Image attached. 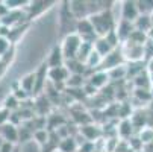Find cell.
I'll use <instances>...</instances> for the list:
<instances>
[{
    "instance_id": "6da1fadb",
    "label": "cell",
    "mask_w": 153,
    "mask_h": 152,
    "mask_svg": "<svg viewBox=\"0 0 153 152\" xmlns=\"http://www.w3.org/2000/svg\"><path fill=\"white\" fill-rule=\"evenodd\" d=\"M90 20H91V23L96 29V34L99 37H106L109 32L115 31L117 23H118L114 18L112 9H106V11H102L99 14H94L90 17Z\"/></svg>"
},
{
    "instance_id": "7a4b0ae2",
    "label": "cell",
    "mask_w": 153,
    "mask_h": 152,
    "mask_svg": "<svg viewBox=\"0 0 153 152\" xmlns=\"http://www.w3.org/2000/svg\"><path fill=\"white\" fill-rule=\"evenodd\" d=\"M82 38L77 35V34H70L67 37H64L62 40V53H64V58L65 61L68 59H77V53H79V49L82 46Z\"/></svg>"
},
{
    "instance_id": "3957f363",
    "label": "cell",
    "mask_w": 153,
    "mask_h": 152,
    "mask_svg": "<svg viewBox=\"0 0 153 152\" xmlns=\"http://www.w3.org/2000/svg\"><path fill=\"white\" fill-rule=\"evenodd\" d=\"M49 70L50 67L47 66V62H41V66L35 72V90H33V97L44 94V88L47 87V79H49Z\"/></svg>"
},
{
    "instance_id": "277c9868",
    "label": "cell",
    "mask_w": 153,
    "mask_h": 152,
    "mask_svg": "<svg viewBox=\"0 0 153 152\" xmlns=\"http://www.w3.org/2000/svg\"><path fill=\"white\" fill-rule=\"evenodd\" d=\"M124 62H126V59H124V55H123V50H121V46H120V47H117L115 50H112L108 56L103 58L102 66H100L99 70L109 72V70H112V69H115V67H118V66H123Z\"/></svg>"
},
{
    "instance_id": "5b68a950",
    "label": "cell",
    "mask_w": 153,
    "mask_h": 152,
    "mask_svg": "<svg viewBox=\"0 0 153 152\" xmlns=\"http://www.w3.org/2000/svg\"><path fill=\"white\" fill-rule=\"evenodd\" d=\"M53 5H56V2L53 0H35V2H29V6L26 8V15H27V21L30 23L32 20H35L38 15H41L42 12H46L47 9H50Z\"/></svg>"
},
{
    "instance_id": "8992f818",
    "label": "cell",
    "mask_w": 153,
    "mask_h": 152,
    "mask_svg": "<svg viewBox=\"0 0 153 152\" xmlns=\"http://www.w3.org/2000/svg\"><path fill=\"white\" fill-rule=\"evenodd\" d=\"M79 134L86 140V142H99L100 139H103V129L96 125V123H90L85 126H79Z\"/></svg>"
},
{
    "instance_id": "52a82bcc",
    "label": "cell",
    "mask_w": 153,
    "mask_h": 152,
    "mask_svg": "<svg viewBox=\"0 0 153 152\" xmlns=\"http://www.w3.org/2000/svg\"><path fill=\"white\" fill-rule=\"evenodd\" d=\"M140 9L135 0H124L121 2V20L135 23V20L140 17Z\"/></svg>"
},
{
    "instance_id": "ba28073f",
    "label": "cell",
    "mask_w": 153,
    "mask_h": 152,
    "mask_svg": "<svg viewBox=\"0 0 153 152\" xmlns=\"http://www.w3.org/2000/svg\"><path fill=\"white\" fill-rule=\"evenodd\" d=\"M68 6H70V12L77 21L83 18H90L91 15L88 2H85V0H71V2H68Z\"/></svg>"
},
{
    "instance_id": "9c48e42d",
    "label": "cell",
    "mask_w": 153,
    "mask_h": 152,
    "mask_svg": "<svg viewBox=\"0 0 153 152\" xmlns=\"http://www.w3.org/2000/svg\"><path fill=\"white\" fill-rule=\"evenodd\" d=\"M115 32H117L120 43L123 44V43H126L130 37H132V34L135 32V26H134V23H130V21L120 18V21L117 23V28H115Z\"/></svg>"
},
{
    "instance_id": "30bf717a",
    "label": "cell",
    "mask_w": 153,
    "mask_h": 152,
    "mask_svg": "<svg viewBox=\"0 0 153 152\" xmlns=\"http://www.w3.org/2000/svg\"><path fill=\"white\" fill-rule=\"evenodd\" d=\"M117 136L121 140H129L130 137L137 136V131H135L132 122H130V119H124L117 123Z\"/></svg>"
},
{
    "instance_id": "8fae6325",
    "label": "cell",
    "mask_w": 153,
    "mask_h": 152,
    "mask_svg": "<svg viewBox=\"0 0 153 152\" xmlns=\"http://www.w3.org/2000/svg\"><path fill=\"white\" fill-rule=\"evenodd\" d=\"M0 136L5 139V142H9L12 145L20 143V137H18V126L12 125L11 122H8L6 125H3L0 128Z\"/></svg>"
},
{
    "instance_id": "7c38bea8",
    "label": "cell",
    "mask_w": 153,
    "mask_h": 152,
    "mask_svg": "<svg viewBox=\"0 0 153 152\" xmlns=\"http://www.w3.org/2000/svg\"><path fill=\"white\" fill-rule=\"evenodd\" d=\"M91 85H94L97 90H103L106 85H109V75H108V72H103V70H96V72H93L91 73V76L86 79Z\"/></svg>"
},
{
    "instance_id": "4fadbf2b",
    "label": "cell",
    "mask_w": 153,
    "mask_h": 152,
    "mask_svg": "<svg viewBox=\"0 0 153 152\" xmlns=\"http://www.w3.org/2000/svg\"><path fill=\"white\" fill-rule=\"evenodd\" d=\"M130 122H132L134 128L137 134L141 131V129L147 128V110H143V108H137L134 111V114L130 116Z\"/></svg>"
},
{
    "instance_id": "5bb4252c",
    "label": "cell",
    "mask_w": 153,
    "mask_h": 152,
    "mask_svg": "<svg viewBox=\"0 0 153 152\" xmlns=\"http://www.w3.org/2000/svg\"><path fill=\"white\" fill-rule=\"evenodd\" d=\"M47 66L50 69H56V67H62L65 64V58H64V53H62V49L61 46H53L49 58H47Z\"/></svg>"
},
{
    "instance_id": "9a60e30c",
    "label": "cell",
    "mask_w": 153,
    "mask_h": 152,
    "mask_svg": "<svg viewBox=\"0 0 153 152\" xmlns=\"http://www.w3.org/2000/svg\"><path fill=\"white\" fill-rule=\"evenodd\" d=\"M94 50H96L102 58H105V56H108L109 53H111L112 50H115V47L108 41L106 37H99V40L94 43Z\"/></svg>"
},
{
    "instance_id": "2e32d148",
    "label": "cell",
    "mask_w": 153,
    "mask_h": 152,
    "mask_svg": "<svg viewBox=\"0 0 153 152\" xmlns=\"http://www.w3.org/2000/svg\"><path fill=\"white\" fill-rule=\"evenodd\" d=\"M64 66L68 69L70 75L86 76V73H88V69H86V66H85L82 61H79V59H68V61H65Z\"/></svg>"
},
{
    "instance_id": "e0dca14e",
    "label": "cell",
    "mask_w": 153,
    "mask_h": 152,
    "mask_svg": "<svg viewBox=\"0 0 153 152\" xmlns=\"http://www.w3.org/2000/svg\"><path fill=\"white\" fill-rule=\"evenodd\" d=\"M134 26H135L137 31H140V32H146V34L149 35V32H150L152 28H153L152 15H140V17L135 20Z\"/></svg>"
},
{
    "instance_id": "ac0fdd59",
    "label": "cell",
    "mask_w": 153,
    "mask_h": 152,
    "mask_svg": "<svg viewBox=\"0 0 153 152\" xmlns=\"http://www.w3.org/2000/svg\"><path fill=\"white\" fill-rule=\"evenodd\" d=\"M20 87L23 88L30 97H33V90H35V72L27 73L20 79Z\"/></svg>"
},
{
    "instance_id": "d6986e66",
    "label": "cell",
    "mask_w": 153,
    "mask_h": 152,
    "mask_svg": "<svg viewBox=\"0 0 153 152\" xmlns=\"http://www.w3.org/2000/svg\"><path fill=\"white\" fill-rule=\"evenodd\" d=\"M108 75H109V81H111V82L124 81V79H127V66H126V64L118 66V67H115L112 70H109Z\"/></svg>"
},
{
    "instance_id": "ffe728a7",
    "label": "cell",
    "mask_w": 153,
    "mask_h": 152,
    "mask_svg": "<svg viewBox=\"0 0 153 152\" xmlns=\"http://www.w3.org/2000/svg\"><path fill=\"white\" fill-rule=\"evenodd\" d=\"M58 149H59L61 152H77L79 143H77L76 137H67V139L61 140Z\"/></svg>"
},
{
    "instance_id": "44dd1931",
    "label": "cell",
    "mask_w": 153,
    "mask_h": 152,
    "mask_svg": "<svg viewBox=\"0 0 153 152\" xmlns=\"http://www.w3.org/2000/svg\"><path fill=\"white\" fill-rule=\"evenodd\" d=\"M132 82L135 85V88H152V79L147 70L138 75L135 79H132Z\"/></svg>"
},
{
    "instance_id": "7402d4cb",
    "label": "cell",
    "mask_w": 153,
    "mask_h": 152,
    "mask_svg": "<svg viewBox=\"0 0 153 152\" xmlns=\"http://www.w3.org/2000/svg\"><path fill=\"white\" fill-rule=\"evenodd\" d=\"M59 143H61L59 136L55 131H50V139H49V142L44 146L41 148V152H55L59 148Z\"/></svg>"
},
{
    "instance_id": "603a6c76",
    "label": "cell",
    "mask_w": 153,
    "mask_h": 152,
    "mask_svg": "<svg viewBox=\"0 0 153 152\" xmlns=\"http://www.w3.org/2000/svg\"><path fill=\"white\" fill-rule=\"evenodd\" d=\"M20 106H21V102H20L12 93L8 94V96L5 97V100H3V108H6V110L11 111V113L18 111V110H20Z\"/></svg>"
},
{
    "instance_id": "cb8c5ba5",
    "label": "cell",
    "mask_w": 153,
    "mask_h": 152,
    "mask_svg": "<svg viewBox=\"0 0 153 152\" xmlns=\"http://www.w3.org/2000/svg\"><path fill=\"white\" fill-rule=\"evenodd\" d=\"M93 50H94V44H90V43H85V41H83L82 46H80V49H79V53H77V59L85 64L86 59L90 58V55L93 53Z\"/></svg>"
},
{
    "instance_id": "d4e9b609",
    "label": "cell",
    "mask_w": 153,
    "mask_h": 152,
    "mask_svg": "<svg viewBox=\"0 0 153 152\" xmlns=\"http://www.w3.org/2000/svg\"><path fill=\"white\" fill-rule=\"evenodd\" d=\"M134 97L138 99L143 103H150L153 100L152 93H150V88H135L134 90Z\"/></svg>"
},
{
    "instance_id": "484cf974",
    "label": "cell",
    "mask_w": 153,
    "mask_h": 152,
    "mask_svg": "<svg viewBox=\"0 0 153 152\" xmlns=\"http://www.w3.org/2000/svg\"><path fill=\"white\" fill-rule=\"evenodd\" d=\"M29 25L30 23H25V25H20V26H17V28H12L11 29V34H9V41L12 43V44H15V43L18 41V38L23 35L25 32H26V29L29 28Z\"/></svg>"
},
{
    "instance_id": "4316f807",
    "label": "cell",
    "mask_w": 153,
    "mask_h": 152,
    "mask_svg": "<svg viewBox=\"0 0 153 152\" xmlns=\"http://www.w3.org/2000/svg\"><path fill=\"white\" fill-rule=\"evenodd\" d=\"M49 139H50V131H49L47 128H44V129H38V131L33 133V140H35L41 148L49 142Z\"/></svg>"
},
{
    "instance_id": "83f0119b",
    "label": "cell",
    "mask_w": 153,
    "mask_h": 152,
    "mask_svg": "<svg viewBox=\"0 0 153 152\" xmlns=\"http://www.w3.org/2000/svg\"><path fill=\"white\" fill-rule=\"evenodd\" d=\"M141 15H152L153 14V0H138L137 2Z\"/></svg>"
},
{
    "instance_id": "f1b7e54d",
    "label": "cell",
    "mask_w": 153,
    "mask_h": 152,
    "mask_svg": "<svg viewBox=\"0 0 153 152\" xmlns=\"http://www.w3.org/2000/svg\"><path fill=\"white\" fill-rule=\"evenodd\" d=\"M14 47V44L9 41V38L0 37V59H2L5 55H8L11 52V49Z\"/></svg>"
},
{
    "instance_id": "f546056e",
    "label": "cell",
    "mask_w": 153,
    "mask_h": 152,
    "mask_svg": "<svg viewBox=\"0 0 153 152\" xmlns=\"http://www.w3.org/2000/svg\"><path fill=\"white\" fill-rule=\"evenodd\" d=\"M14 52H15V49L12 47V49H11V52H9L8 55H5L2 59H0V78H2V75L6 72V67L9 66V62L14 59Z\"/></svg>"
},
{
    "instance_id": "4dcf8cb0",
    "label": "cell",
    "mask_w": 153,
    "mask_h": 152,
    "mask_svg": "<svg viewBox=\"0 0 153 152\" xmlns=\"http://www.w3.org/2000/svg\"><path fill=\"white\" fill-rule=\"evenodd\" d=\"M127 142H129V146H130V149H132V151H135V152L143 151L144 143H143V140L140 139V136H138V134H137V136H134V137H130Z\"/></svg>"
},
{
    "instance_id": "1f68e13d",
    "label": "cell",
    "mask_w": 153,
    "mask_h": 152,
    "mask_svg": "<svg viewBox=\"0 0 153 152\" xmlns=\"http://www.w3.org/2000/svg\"><path fill=\"white\" fill-rule=\"evenodd\" d=\"M140 139L143 140V143H152L153 142V128H144L141 129V131L138 133Z\"/></svg>"
},
{
    "instance_id": "d6a6232c",
    "label": "cell",
    "mask_w": 153,
    "mask_h": 152,
    "mask_svg": "<svg viewBox=\"0 0 153 152\" xmlns=\"http://www.w3.org/2000/svg\"><path fill=\"white\" fill-rule=\"evenodd\" d=\"M144 53H146V61L149 62L150 59H153V40L149 38L147 43L144 44Z\"/></svg>"
},
{
    "instance_id": "836d02e7",
    "label": "cell",
    "mask_w": 153,
    "mask_h": 152,
    "mask_svg": "<svg viewBox=\"0 0 153 152\" xmlns=\"http://www.w3.org/2000/svg\"><path fill=\"white\" fill-rule=\"evenodd\" d=\"M77 152H96V143L94 142H85L79 146Z\"/></svg>"
},
{
    "instance_id": "e575fe53",
    "label": "cell",
    "mask_w": 153,
    "mask_h": 152,
    "mask_svg": "<svg viewBox=\"0 0 153 152\" xmlns=\"http://www.w3.org/2000/svg\"><path fill=\"white\" fill-rule=\"evenodd\" d=\"M11 119V111H8L6 108H0V128L6 125Z\"/></svg>"
},
{
    "instance_id": "d590c367",
    "label": "cell",
    "mask_w": 153,
    "mask_h": 152,
    "mask_svg": "<svg viewBox=\"0 0 153 152\" xmlns=\"http://www.w3.org/2000/svg\"><path fill=\"white\" fill-rule=\"evenodd\" d=\"M82 90H83V93H85L86 96H96V94H97V88H96L94 85H91L88 81L85 82V85H83Z\"/></svg>"
},
{
    "instance_id": "8d00e7d4",
    "label": "cell",
    "mask_w": 153,
    "mask_h": 152,
    "mask_svg": "<svg viewBox=\"0 0 153 152\" xmlns=\"http://www.w3.org/2000/svg\"><path fill=\"white\" fill-rule=\"evenodd\" d=\"M15 146H17V145H12V143L6 142V143L2 146V148H0V152H14Z\"/></svg>"
},
{
    "instance_id": "74e56055",
    "label": "cell",
    "mask_w": 153,
    "mask_h": 152,
    "mask_svg": "<svg viewBox=\"0 0 153 152\" xmlns=\"http://www.w3.org/2000/svg\"><path fill=\"white\" fill-rule=\"evenodd\" d=\"M9 34H11V28H8V26H5V25L0 26V37L8 38V37H9Z\"/></svg>"
},
{
    "instance_id": "f35d334b",
    "label": "cell",
    "mask_w": 153,
    "mask_h": 152,
    "mask_svg": "<svg viewBox=\"0 0 153 152\" xmlns=\"http://www.w3.org/2000/svg\"><path fill=\"white\" fill-rule=\"evenodd\" d=\"M143 152H153V142L152 143H146L143 146Z\"/></svg>"
},
{
    "instance_id": "ab89813d",
    "label": "cell",
    "mask_w": 153,
    "mask_h": 152,
    "mask_svg": "<svg viewBox=\"0 0 153 152\" xmlns=\"http://www.w3.org/2000/svg\"><path fill=\"white\" fill-rule=\"evenodd\" d=\"M5 143H6V142H5V139H3L2 136H0V148H2V146H3Z\"/></svg>"
},
{
    "instance_id": "60d3db41",
    "label": "cell",
    "mask_w": 153,
    "mask_h": 152,
    "mask_svg": "<svg viewBox=\"0 0 153 152\" xmlns=\"http://www.w3.org/2000/svg\"><path fill=\"white\" fill-rule=\"evenodd\" d=\"M149 38H152V40H153V28H152V31L149 32Z\"/></svg>"
},
{
    "instance_id": "b9f144b4",
    "label": "cell",
    "mask_w": 153,
    "mask_h": 152,
    "mask_svg": "<svg viewBox=\"0 0 153 152\" xmlns=\"http://www.w3.org/2000/svg\"><path fill=\"white\" fill-rule=\"evenodd\" d=\"M14 152H20V148H18V145L15 146V149H14Z\"/></svg>"
},
{
    "instance_id": "7bdbcfd3",
    "label": "cell",
    "mask_w": 153,
    "mask_h": 152,
    "mask_svg": "<svg viewBox=\"0 0 153 152\" xmlns=\"http://www.w3.org/2000/svg\"><path fill=\"white\" fill-rule=\"evenodd\" d=\"M149 108H150V110H152V111H153V100H152V102H150V106H149Z\"/></svg>"
},
{
    "instance_id": "ee69618b",
    "label": "cell",
    "mask_w": 153,
    "mask_h": 152,
    "mask_svg": "<svg viewBox=\"0 0 153 152\" xmlns=\"http://www.w3.org/2000/svg\"><path fill=\"white\" fill-rule=\"evenodd\" d=\"M138 152H143V151H138Z\"/></svg>"
}]
</instances>
